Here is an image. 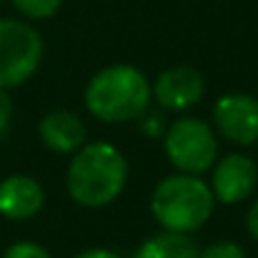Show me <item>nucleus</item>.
<instances>
[{
  "mask_svg": "<svg viewBox=\"0 0 258 258\" xmlns=\"http://www.w3.org/2000/svg\"><path fill=\"white\" fill-rule=\"evenodd\" d=\"M3 258H53L40 243H33V241H20V243H13Z\"/></svg>",
  "mask_w": 258,
  "mask_h": 258,
  "instance_id": "4468645a",
  "label": "nucleus"
},
{
  "mask_svg": "<svg viewBox=\"0 0 258 258\" xmlns=\"http://www.w3.org/2000/svg\"><path fill=\"white\" fill-rule=\"evenodd\" d=\"M216 206V196L211 185L190 173L166 175L153 196H151V211L153 218L163 226V231L173 233H196L206 226Z\"/></svg>",
  "mask_w": 258,
  "mask_h": 258,
  "instance_id": "7ed1b4c3",
  "label": "nucleus"
},
{
  "mask_svg": "<svg viewBox=\"0 0 258 258\" xmlns=\"http://www.w3.org/2000/svg\"><path fill=\"white\" fill-rule=\"evenodd\" d=\"M43 203L45 193L35 178L15 173L0 180V216L10 221H28L40 213Z\"/></svg>",
  "mask_w": 258,
  "mask_h": 258,
  "instance_id": "1a4fd4ad",
  "label": "nucleus"
},
{
  "mask_svg": "<svg viewBox=\"0 0 258 258\" xmlns=\"http://www.w3.org/2000/svg\"><path fill=\"white\" fill-rule=\"evenodd\" d=\"M216 131L238 146L258 143V98L248 93H226L213 105Z\"/></svg>",
  "mask_w": 258,
  "mask_h": 258,
  "instance_id": "423d86ee",
  "label": "nucleus"
},
{
  "mask_svg": "<svg viewBox=\"0 0 258 258\" xmlns=\"http://www.w3.org/2000/svg\"><path fill=\"white\" fill-rule=\"evenodd\" d=\"M10 118H13V100H10V95L0 88V133L8 128Z\"/></svg>",
  "mask_w": 258,
  "mask_h": 258,
  "instance_id": "dca6fc26",
  "label": "nucleus"
},
{
  "mask_svg": "<svg viewBox=\"0 0 258 258\" xmlns=\"http://www.w3.org/2000/svg\"><path fill=\"white\" fill-rule=\"evenodd\" d=\"M38 136L55 153H76L86 143V125L73 110H50L40 118Z\"/></svg>",
  "mask_w": 258,
  "mask_h": 258,
  "instance_id": "9d476101",
  "label": "nucleus"
},
{
  "mask_svg": "<svg viewBox=\"0 0 258 258\" xmlns=\"http://www.w3.org/2000/svg\"><path fill=\"white\" fill-rule=\"evenodd\" d=\"M128 180V163L110 143H88L76 151L66 185L76 203L86 208H103L113 203Z\"/></svg>",
  "mask_w": 258,
  "mask_h": 258,
  "instance_id": "f257e3e1",
  "label": "nucleus"
},
{
  "mask_svg": "<svg viewBox=\"0 0 258 258\" xmlns=\"http://www.w3.org/2000/svg\"><path fill=\"white\" fill-rule=\"evenodd\" d=\"M201 258H246V251L233 241H218L201 251Z\"/></svg>",
  "mask_w": 258,
  "mask_h": 258,
  "instance_id": "ddd939ff",
  "label": "nucleus"
},
{
  "mask_svg": "<svg viewBox=\"0 0 258 258\" xmlns=\"http://www.w3.org/2000/svg\"><path fill=\"white\" fill-rule=\"evenodd\" d=\"M246 228H248L251 238L258 241V201L251 206V211H248V216H246Z\"/></svg>",
  "mask_w": 258,
  "mask_h": 258,
  "instance_id": "f3484780",
  "label": "nucleus"
},
{
  "mask_svg": "<svg viewBox=\"0 0 258 258\" xmlns=\"http://www.w3.org/2000/svg\"><path fill=\"white\" fill-rule=\"evenodd\" d=\"M43 60V38L40 33L13 18H0V88L23 86L35 76Z\"/></svg>",
  "mask_w": 258,
  "mask_h": 258,
  "instance_id": "39448f33",
  "label": "nucleus"
},
{
  "mask_svg": "<svg viewBox=\"0 0 258 258\" xmlns=\"http://www.w3.org/2000/svg\"><path fill=\"white\" fill-rule=\"evenodd\" d=\"M166 156L178 173L201 175L216 166L218 138L216 131L201 118H178L163 133Z\"/></svg>",
  "mask_w": 258,
  "mask_h": 258,
  "instance_id": "20e7f679",
  "label": "nucleus"
},
{
  "mask_svg": "<svg viewBox=\"0 0 258 258\" xmlns=\"http://www.w3.org/2000/svg\"><path fill=\"white\" fill-rule=\"evenodd\" d=\"M153 100V86L133 66H110L90 78L86 108L103 123L138 120Z\"/></svg>",
  "mask_w": 258,
  "mask_h": 258,
  "instance_id": "f03ea898",
  "label": "nucleus"
},
{
  "mask_svg": "<svg viewBox=\"0 0 258 258\" xmlns=\"http://www.w3.org/2000/svg\"><path fill=\"white\" fill-rule=\"evenodd\" d=\"M133 258H201V248L188 233L163 231L143 241Z\"/></svg>",
  "mask_w": 258,
  "mask_h": 258,
  "instance_id": "9b49d317",
  "label": "nucleus"
},
{
  "mask_svg": "<svg viewBox=\"0 0 258 258\" xmlns=\"http://www.w3.org/2000/svg\"><path fill=\"white\" fill-rule=\"evenodd\" d=\"M151 86H153V98L163 110H188L206 93L203 76L190 66L166 68Z\"/></svg>",
  "mask_w": 258,
  "mask_h": 258,
  "instance_id": "6e6552de",
  "label": "nucleus"
},
{
  "mask_svg": "<svg viewBox=\"0 0 258 258\" xmlns=\"http://www.w3.org/2000/svg\"><path fill=\"white\" fill-rule=\"evenodd\" d=\"M211 171H213L211 190H213L216 201H221L226 206L248 201L258 185V166L246 153L223 156L221 161H216V166Z\"/></svg>",
  "mask_w": 258,
  "mask_h": 258,
  "instance_id": "0eeeda50",
  "label": "nucleus"
},
{
  "mask_svg": "<svg viewBox=\"0 0 258 258\" xmlns=\"http://www.w3.org/2000/svg\"><path fill=\"white\" fill-rule=\"evenodd\" d=\"M138 120H141V125H143V133L151 136V138L166 133V131H163V128H166V123H163V113H148V110H146Z\"/></svg>",
  "mask_w": 258,
  "mask_h": 258,
  "instance_id": "2eb2a0df",
  "label": "nucleus"
},
{
  "mask_svg": "<svg viewBox=\"0 0 258 258\" xmlns=\"http://www.w3.org/2000/svg\"><path fill=\"white\" fill-rule=\"evenodd\" d=\"M13 5L20 15H25L30 20H45L58 13L63 0H13Z\"/></svg>",
  "mask_w": 258,
  "mask_h": 258,
  "instance_id": "f8f14e48",
  "label": "nucleus"
},
{
  "mask_svg": "<svg viewBox=\"0 0 258 258\" xmlns=\"http://www.w3.org/2000/svg\"><path fill=\"white\" fill-rule=\"evenodd\" d=\"M76 258H120L115 251L110 248H88V251H81Z\"/></svg>",
  "mask_w": 258,
  "mask_h": 258,
  "instance_id": "a211bd4d",
  "label": "nucleus"
}]
</instances>
